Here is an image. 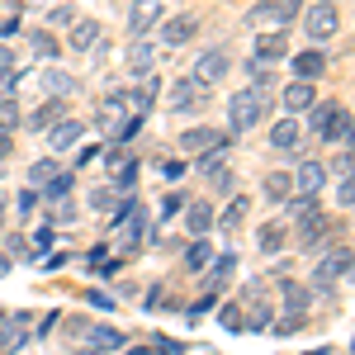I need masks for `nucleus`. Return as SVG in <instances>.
I'll use <instances>...</instances> for the list:
<instances>
[{
	"label": "nucleus",
	"instance_id": "35",
	"mask_svg": "<svg viewBox=\"0 0 355 355\" xmlns=\"http://www.w3.org/2000/svg\"><path fill=\"white\" fill-rule=\"evenodd\" d=\"M71 15H76V10H71V5H53V15H48V24H71Z\"/></svg>",
	"mask_w": 355,
	"mask_h": 355
},
{
	"label": "nucleus",
	"instance_id": "19",
	"mask_svg": "<svg viewBox=\"0 0 355 355\" xmlns=\"http://www.w3.org/2000/svg\"><path fill=\"white\" fill-rule=\"evenodd\" d=\"M284 110H289V114L313 110V85H308V81H294L289 90H284Z\"/></svg>",
	"mask_w": 355,
	"mask_h": 355
},
{
	"label": "nucleus",
	"instance_id": "34",
	"mask_svg": "<svg viewBox=\"0 0 355 355\" xmlns=\"http://www.w3.org/2000/svg\"><path fill=\"white\" fill-rule=\"evenodd\" d=\"M242 214H246V199H232V204H227V214H223V227H237Z\"/></svg>",
	"mask_w": 355,
	"mask_h": 355
},
{
	"label": "nucleus",
	"instance_id": "37",
	"mask_svg": "<svg viewBox=\"0 0 355 355\" xmlns=\"http://www.w3.org/2000/svg\"><path fill=\"white\" fill-rule=\"evenodd\" d=\"M38 199H43L38 190H24L19 199H15V204H19V214H33V209H38Z\"/></svg>",
	"mask_w": 355,
	"mask_h": 355
},
{
	"label": "nucleus",
	"instance_id": "15",
	"mask_svg": "<svg viewBox=\"0 0 355 355\" xmlns=\"http://www.w3.org/2000/svg\"><path fill=\"white\" fill-rule=\"evenodd\" d=\"M327 227H331V223L322 218V214L303 218V223H299V246H308V251H313V246H322V237H327Z\"/></svg>",
	"mask_w": 355,
	"mask_h": 355
},
{
	"label": "nucleus",
	"instance_id": "3",
	"mask_svg": "<svg viewBox=\"0 0 355 355\" xmlns=\"http://www.w3.org/2000/svg\"><path fill=\"white\" fill-rule=\"evenodd\" d=\"M303 28H308V38H336V28H341V15L331 10V5H318V10H308L303 15Z\"/></svg>",
	"mask_w": 355,
	"mask_h": 355
},
{
	"label": "nucleus",
	"instance_id": "2",
	"mask_svg": "<svg viewBox=\"0 0 355 355\" xmlns=\"http://www.w3.org/2000/svg\"><path fill=\"white\" fill-rule=\"evenodd\" d=\"M223 76H227V53L223 48H209V53H199V62H194V85H218Z\"/></svg>",
	"mask_w": 355,
	"mask_h": 355
},
{
	"label": "nucleus",
	"instance_id": "22",
	"mask_svg": "<svg viewBox=\"0 0 355 355\" xmlns=\"http://www.w3.org/2000/svg\"><path fill=\"white\" fill-rule=\"evenodd\" d=\"M62 119H67V105H62V100H48V105L33 110L28 123H33V128H53V123H62Z\"/></svg>",
	"mask_w": 355,
	"mask_h": 355
},
{
	"label": "nucleus",
	"instance_id": "36",
	"mask_svg": "<svg viewBox=\"0 0 355 355\" xmlns=\"http://www.w3.org/2000/svg\"><path fill=\"white\" fill-rule=\"evenodd\" d=\"M331 114H336V105H318V110H313V128H318V133L327 128V119H331Z\"/></svg>",
	"mask_w": 355,
	"mask_h": 355
},
{
	"label": "nucleus",
	"instance_id": "48",
	"mask_svg": "<svg viewBox=\"0 0 355 355\" xmlns=\"http://www.w3.org/2000/svg\"><path fill=\"white\" fill-rule=\"evenodd\" d=\"M0 214H5V199H0Z\"/></svg>",
	"mask_w": 355,
	"mask_h": 355
},
{
	"label": "nucleus",
	"instance_id": "9",
	"mask_svg": "<svg viewBox=\"0 0 355 355\" xmlns=\"http://www.w3.org/2000/svg\"><path fill=\"white\" fill-rule=\"evenodd\" d=\"M81 137H85V128L76 123V119H62V123H53V128H48V142H53V152H71Z\"/></svg>",
	"mask_w": 355,
	"mask_h": 355
},
{
	"label": "nucleus",
	"instance_id": "7",
	"mask_svg": "<svg viewBox=\"0 0 355 355\" xmlns=\"http://www.w3.org/2000/svg\"><path fill=\"white\" fill-rule=\"evenodd\" d=\"M24 327H28L24 313H5L0 318V351H19L24 346Z\"/></svg>",
	"mask_w": 355,
	"mask_h": 355
},
{
	"label": "nucleus",
	"instance_id": "24",
	"mask_svg": "<svg viewBox=\"0 0 355 355\" xmlns=\"http://www.w3.org/2000/svg\"><path fill=\"white\" fill-rule=\"evenodd\" d=\"M256 53H261V62H279V57L289 53V48H284V33H266V38L256 43Z\"/></svg>",
	"mask_w": 355,
	"mask_h": 355
},
{
	"label": "nucleus",
	"instance_id": "31",
	"mask_svg": "<svg viewBox=\"0 0 355 355\" xmlns=\"http://www.w3.org/2000/svg\"><path fill=\"white\" fill-rule=\"evenodd\" d=\"M33 53H38V57H57V38L48 33V28H38V33H33Z\"/></svg>",
	"mask_w": 355,
	"mask_h": 355
},
{
	"label": "nucleus",
	"instance_id": "43",
	"mask_svg": "<svg viewBox=\"0 0 355 355\" xmlns=\"http://www.w3.org/2000/svg\"><path fill=\"white\" fill-rule=\"evenodd\" d=\"M162 171H166V180H180V175H185V166H180V162H162Z\"/></svg>",
	"mask_w": 355,
	"mask_h": 355
},
{
	"label": "nucleus",
	"instance_id": "14",
	"mask_svg": "<svg viewBox=\"0 0 355 355\" xmlns=\"http://www.w3.org/2000/svg\"><path fill=\"white\" fill-rule=\"evenodd\" d=\"M81 336H85L90 351H119V346H123V336L114 327H81Z\"/></svg>",
	"mask_w": 355,
	"mask_h": 355
},
{
	"label": "nucleus",
	"instance_id": "26",
	"mask_svg": "<svg viewBox=\"0 0 355 355\" xmlns=\"http://www.w3.org/2000/svg\"><path fill=\"white\" fill-rule=\"evenodd\" d=\"M194 28H199V24H194L190 15H185V19H171V24H166V43H190Z\"/></svg>",
	"mask_w": 355,
	"mask_h": 355
},
{
	"label": "nucleus",
	"instance_id": "49",
	"mask_svg": "<svg viewBox=\"0 0 355 355\" xmlns=\"http://www.w3.org/2000/svg\"><path fill=\"white\" fill-rule=\"evenodd\" d=\"M322 5H331V0H322Z\"/></svg>",
	"mask_w": 355,
	"mask_h": 355
},
{
	"label": "nucleus",
	"instance_id": "47",
	"mask_svg": "<svg viewBox=\"0 0 355 355\" xmlns=\"http://www.w3.org/2000/svg\"><path fill=\"white\" fill-rule=\"evenodd\" d=\"M5 270H10V261H5V256H0V275H5Z\"/></svg>",
	"mask_w": 355,
	"mask_h": 355
},
{
	"label": "nucleus",
	"instance_id": "30",
	"mask_svg": "<svg viewBox=\"0 0 355 355\" xmlns=\"http://www.w3.org/2000/svg\"><path fill=\"white\" fill-rule=\"evenodd\" d=\"M53 175H57V162H33V171H28V185L38 190V185H48Z\"/></svg>",
	"mask_w": 355,
	"mask_h": 355
},
{
	"label": "nucleus",
	"instance_id": "12",
	"mask_svg": "<svg viewBox=\"0 0 355 355\" xmlns=\"http://www.w3.org/2000/svg\"><path fill=\"white\" fill-rule=\"evenodd\" d=\"M299 137H303L299 119H279V123L270 128V147H279V152H294V147H299Z\"/></svg>",
	"mask_w": 355,
	"mask_h": 355
},
{
	"label": "nucleus",
	"instance_id": "13",
	"mask_svg": "<svg viewBox=\"0 0 355 355\" xmlns=\"http://www.w3.org/2000/svg\"><path fill=\"white\" fill-rule=\"evenodd\" d=\"M152 67H157V48L152 43H133L128 48V71L133 76H152Z\"/></svg>",
	"mask_w": 355,
	"mask_h": 355
},
{
	"label": "nucleus",
	"instance_id": "46",
	"mask_svg": "<svg viewBox=\"0 0 355 355\" xmlns=\"http://www.w3.org/2000/svg\"><path fill=\"white\" fill-rule=\"evenodd\" d=\"M76 355H105V351H90V346H85V351H76Z\"/></svg>",
	"mask_w": 355,
	"mask_h": 355
},
{
	"label": "nucleus",
	"instance_id": "38",
	"mask_svg": "<svg viewBox=\"0 0 355 355\" xmlns=\"http://www.w3.org/2000/svg\"><path fill=\"white\" fill-rule=\"evenodd\" d=\"M336 199H341V209H351V199H355V190H351V175H341V185H336Z\"/></svg>",
	"mask_w": 355,
	"mask_h": 355
},
{
	"label": "nucleus",
	"instance_id": "29",
	"mask_svg": "<svg viewBox=\"0 0 355 355\" xmlns=\"http://www.w3.org/2000/svg\"><path fill=\"white\" fill-rule=\"evenodd\" d=\"M19 119H24V114H19V105H15V100H0V133L19 128Z\"/></svg>",
	"mask_w": 355,
	"mask_h": 355
},
{
	"label": "nucleus",
	"instance_id": "1",
	"mask_svg": "<svg viewBox=\"0 0 355 355\" xmlns=\"http://www.w3.org/2000/svg\"><path fill=\"white\" fill-rule=\"evenodd\" d=\"M261 114H266V95H261L256 85H246V90H237V95L227 100V123L242 128V133L261 123Z\"/></svg>",
	"mask_w": 355,
	"mask_h": 355
},
{
	"label": "nucleus",
	"instance_id": "39",
	"mask_svg": "<svg viewBox=\"0 0 355 355\" xmlns=\"http://www.w3.org/2000/svg\"><path fill=\"white\" fill-rule=\"evenodd\" d=\"M351 142H346V147H341V157H336V175H351Z\"/></svg>",
	"mask_w": 355,
	"mask_h": 355
},
{
	"label": "nucleus",
	"instance_id": "20",
	"mask_svg": "<svg viewBox=\"0 0 355 355\" xmlns=\"http://www.w3.org/2000/svg\"><path fill=\"white\" fill-rule=\"evenodd\" d=\"M289 194H294V180H289V171H270V175H266V199H270V204H284Z\"/></svg>",
	"mask_w": 355,
	"mask_h": 355
},
{
	"label": "nucleus",
	"instance_id": "23",
	"mask_svg": "<svg viewBox=\"0 0 355 355\" xmlns=\"http://www.w3.org/2000/svg\"><path fill=\"white\" fill-rule=\"evenodd\" d=\"M284 214H289V218H313V214H318V194H289V199H284Z\"/></svg>",
	"mask_w": 355,
	"mask_h": 355
},
{
	"label": "nucleus",
	"instance_id": "41",
	"mask_svg": "<svg viewBox=\"0 0 355 355\" xmlns=\"http://www.w3.org/2000/svg\"><path fill=\"white\" fill-rule=\"evenodd\" d=\"M180 204H185L180 194H171V199H162V218H171V214H180Z\"/></svg>",
	"mask_w": 355,
	"mask_h": 355
},
{
	"label": "nucleus",
	"instance_id": "16",
	"mask_svg": "<svg viewBox=\"0 0 355 355\" xmlns=\"http://www.w3.org/2000/svg\"><path fill=\"white\" fill-rule=\"evenodd\" d=\"M157 19H162V5H157V0H142V5H133V15H128V28H133V33H147Z\"/></svg>",
	"mask_w": 355,
	"mask_h": 355
},
{
	"label": "nucleus",
	"instance_id": "5",
	"mask_svg": "<svg viewBox=\"0 0 355 355\" xmlns=\"http://www.w3.org/2000/svg\"><path fill=\"white\" fill-rule=\"evenodd\" d=\"M351 275V246H341L336 256H327L322 266H318V289H331L336 279H346Z\"/></svg>",
	"mask_w": 355,
	"mask_h": 355
},
{
	"label": "nucleus",
	"instance_id": "18",
	"mask_svg": "<svg viewBox=\"0 0 355 355\" xmlns=\"http://www.w3.org/2000/svg\"><path fill=\"white\" fill-rule=\"evenodd\" d=\"M214 218H218V214H214V204H190V209H185V227H190L194 237H199V232H209Z\"/></svg>",
	"mask_w": 355,
	"mask_h": 355
},
{
	"label": "nucleus",
	"instance_id": "11",
	"mask_svg": "<svg viewBox=\"0 0 355 355\" xmlns=\"http://www.w3.org/2000/svg\"><path fill=\"white\" fill-rule=\"evenodd\" d=\"M38 90H43V95H48V100H67V95H71V90H76V81H71V71H43V76H38Z\"/></svg>",
	"mask_w": 355,
	"mask_h": 355
},
{
	"label": "nucleus",
	"instance_id": "32",
	"mask_svg": "<svg viewBox=\"0 0 355 355\" xmlns=\"http://www.w3.org/2000/svg\"><path fill=\"white\" fill-rule=\"evenodd\" d=\"M43 194H48V199H67V194H71V175H62V171H57L53 180H48V190H43Z\"/></svg>",
	"mask_w": 355,
	"mask_h": 355
},
{
	"label": "nucleus",
	"instance_id": "28",
	"mask_svg": "<svg viewBox=\"0 0 355 355\" xmlns=\"http://www.w3.org/2000/svg\"><path fill=\"white\" fill-rule=\"evenodd\" d=\"M279 246H284V227L279 223H266L261 227V251H279Z\"/></svg>",
	"mask_w": 355,
	"mask_h": 355
},
{
	"label": "nucleus",
	"instance_id": "33",
	"mask_svg": "<svg viewBox=\"0 0 355 355\" xmlns=\"http://www.w3.org/2000/svg\"><path fill=\"white\" fill-rule=\"evenodd\" d=\"M209 256H214V251H209V242H194L190 256H185V266H190V270H199V266H209Z\"/></svg>",
	"mask_w": 355,
	"mask_h": 355
},
{
	"label": "nucleus",
	"instance_id": "21",
	"mask_svg": "<svg viewBox=\"0 0 355 355\" xmlns=\"http://www.w3.org/2000/svg\"><path fill=\"white\" fill-rule=\"evenodd\" d=\"M322 137H327V142H341V147H346V142H351V110H336L327 119V128H322Z\"/></svg>",
	"mask_w": 355,
	"mask_h": 355
},
{
	"label": "nucleus",
	"instance_id": "45",
	"mask_svg": "<svg viewBox=\"0 0 355 355\" xmlns=\"http://www.w3.org/2000/svg\"><path fill=\"white\" fill-rule=\"evenodd\" d=\"M128 355H157V346H133Z\"/></svg>",
	"mask_w": 355,
	"mask_h": 355
},
{
	"label": "nucleus",
	"instance_id": "27",
	"mask_svg": "<svg viewBox=\"0 0 355 355\" xmlns=\"http://www.w3.org/2000/svg\"><path fill=\"white\" fill-rule=\"evenodd\" d=\"M204 175H218V171H227V147H214V152H204V166H199Z\"/></svg>",
	"mask_w": 355,
	"mask_h": 355
},
{
	"label": "nucleus",
	"instance_id": "17",
	"mask_svg": "<svg viewBox=\"0 0 355 355\" xmlns=\"http://www.w3.org/2000/svg\"><path fill=\"white\" fill-rule=\"evenodd\" d=\"M327 71V57L322 53H299L294 57V81H313V76H322Z\"/></svg>",
	"mask_w": 355,
	"mask_h": 355
},
{
	"label": "nucleus",
	"instance_id": "25",
	"mask_svg": "<svg viewBox=\"0 0 355 355\" xmlns=\"http://www.w3.org/2000/svg\"><path fill=\"white\" fill-rule=\"evenodd\" d=\"M194 105H199V85L180 81V85H175V95H171V110H194Z\"/></svg>",
	"mask_w": 355,
	"mask_h": 355
},
{
	"label": "nucleus",
	"instance_id": "10",
	"mask_svg": "<svg viewBox=\"0 0 355 355\" xmlns=\"http://www.w3.org/2000/svg\"><path fill=\"white\" fill-rule=\"evenodd\" d=\"M100 38H105V28L95 24V19H76L71 24V53H95Z\"/></svg>",
	"mask_w": 355,
	"mask_h": 355
},
{
	"label": "nucleus",
	"instance_id": "4",
	"mask_svg": "<svg viewBox=\"0 0 355 355\" xmlns=\"http://www.w3.org/2000/svg\"><path fill=\"white\" fill-rule=\"evenodd\" d=\"M289 180H294V194H318L322 185H327V166L322 162H299Z\"/></svg>",
	"mask_w": 355,
	"mask_h": 355
},
{
	"label": "nucleus",
	"instance_id": "42",
	"mask_svg": "<svg viewBox=\"0 0 355 355\" xmlns=\"http://www.w3.org/2000/svg\"><path fill=\"white\" fill-rule=\"evenodd\" d=\"M10 67H15V53H10V48L0 43V76H10Z\"/></svg>",
	"mask_w": 355,
	"mask_h": 355
},
{
	"label": "nucleus",
	"instance_id": "40",
	"mask_svg": "<svg viewBox=\"0 0 355 355\" xmlns=\"http://www.w3.org/2000/svg\"><path fill=\"white\" fill-rule=\"evenodd\" d=\"M133 180H137L133 162H119V185H123V190H128V185H133Z\"/></svg>",
	"mask_w": 355,
	"mask_h": 355
},
{
	"label": "nucleus",
	"instance_id": "6",
	"mask_svg": "<svg viewBox=\"0 0 355 355\" xmlns=\"http://www.w3.org/2000/svg\"><path fill=\"white\" fill-rule=\"evenodd\" d=\"M180 147H185L190 157H204V152H214V147H227V142H223L218 128H190V133H180Z\"/></svg>",
	"mask_w": 355,
	"mask_h": 355
},
{
	"label": "nucleus",
	"instance_id": "44",
	"mask_svg": "<svg viewBox=\"0 0 355 355\" xmlns=\"http://www.w3.org/2000/svg\"><path fill=\"white\" fill-rule=\"evenodd\" d=\"M10 152H15V142H10V133H0V162H5Z\"/></svg>",
	"mask_w": 355,
	"mask_h": 355
},
{
	"label": "nucleus",
	"instance_id": "8",
	"mask_svg": "<svg viewBox=\"0 0 355 355\" xmlns=\"http://www.w3.org/2000/svg\"><path fill=\"white\" fill-rule=\"evenodd\" d=\"M303 15V0H266L261 10H256V19H270V24H289V19H299Z\"/></svg>",
	"mask_w": 355,
	"mask_h": 355
}]
</instances>
